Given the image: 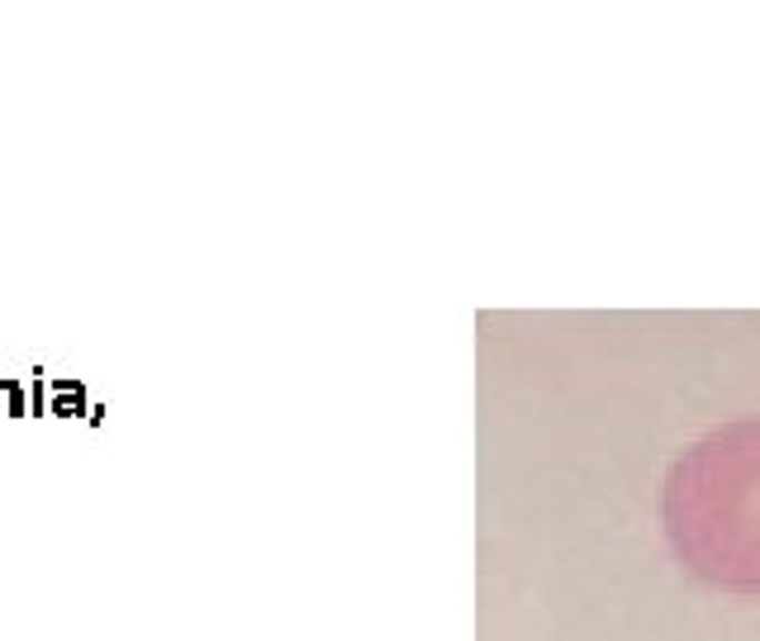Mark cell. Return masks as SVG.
I'll return each mask as SVG.
<instances>
[{"label":"cell","instance_id":"obj_4","mask_svg":"<svg viewBox=\"0 0 760 641\" xmlns=\"http://www.w3.org/2000/svg\"><path fill=\"white\" fill-rule=\"evenodd\" d=\"M29 414H48V390H43V380L29 385Z\"/></svg>","mask_w":760,"mask_h":641},{"label":"cell","instance_id":"obj_2","mask_svg":"<svg viewBox=\"0 0 760 641\" xmlns=\"http://www.w3.org/2000/svg\"><path fill=\"white\" fill-rule=\"evenodd\" d=\"M91 404L87 395H81V385L72 380H53V390H48V414H58V418H77V414H87Z\"/></svg>","mask_w":760,"mask_h":641},{"label":"cell","instance_id":"obj_3","mask_svg":"<svg viewBox=\"0 0 760 641\" xmlns=\"http://www.w3.org/2000/svg\"><path fill=\"white\" fill-rule=\"evenodd\" d=\"M0 414H10V418L29 414V395H24V385H14V380L0 385Z\"/></svg>","mask_w":760,"mask_h":641},{"label":"cell","instance_id":"obj_1","mask_svg":"<svg viewBox=\"0 0 760 641\" xmlns=\"http://www.w3.org/2000/svg\"><path fill=\"white\" fill-rule=\"evenodd\" d=\"M675 556L722 594L760 599V414L689 442L661 480Z\"/></svg>","mask_w":760,"mask_h":641}]
</instances>
